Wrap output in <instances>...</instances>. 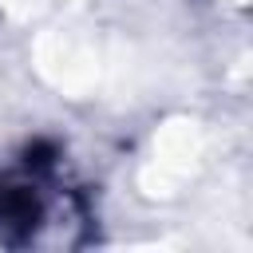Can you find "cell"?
<instances>
[{"label":"cell","instance_id":"cell-1","mask_svg":"<svg viewBox=\"0 0 253 253\" xmlns=\"http://www.w3.org/2000/svg\"><path fill=\"white\" fill-rule=\"evenodd\" d=\"M40 217V202L32 194V186H16L4 182L0 186V237H12V229H36Z\"/></svg>","mask_w":253,"mask_h":253}]
</instances>
